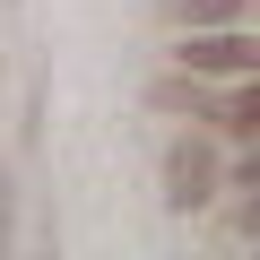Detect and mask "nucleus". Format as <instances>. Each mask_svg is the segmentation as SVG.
Listing matches in <instances>:
<instances>
[{"label": "nucleus", "instance_id": "nucleus-1", "mask_svg": "<svg viewBox=\"0 0 260 260\" xmlns=\"http://www.w3.org/2000/svg\"><path fill=\"white\" fill-rule=\"evenodd\" d=\"M174 61H182L191 78H251V70H260V52H251L243 26H191Z\"/></svg>", "mask_w": 260, "mask_h": 260}, {"label": "nucleus", "instance_id": "nucleus-2", "mask_svg": "<svg viewBox=\"0 0 260 260\" xmlns=\"http://www.w3.org/2000/svg\"><path fill=\"white\" fill-rule=\"evenodd\" d=\"M251 0H182V26H243Z\"/></svg>", "mask_w": 260, "mask_h": 260}, {"label": "nucleus", "instance_id": "nucleus-3", "mask_svg": "<svg viewBox=\"0 0 260 260\" xmlns=\"http://www.w3.org/2000/svg\"><path fill=\"white\" fill-rule=\"evenodd\" d=\"M191 200H208V165L200 156H174V208H191Z\"/></svg>", "mask_w": 260, "mask_h": 260}]
</instances>
